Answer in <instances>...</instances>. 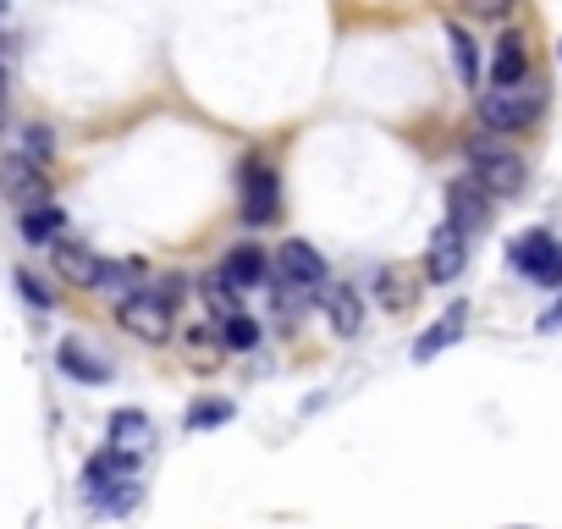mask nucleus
<instances>
[{"mask_svg": "<svg viewBox=\"0 0 562 529\" xmlns=\"http://www.w3.org/2000/svg\"><path fill=\"white\" fill-rule=\"evenodd\" d=\"M557 61H562V45H557Z\"/></svg>", "mask_w": 562, "mask_h": 529, "instance_id": "29", "label": "nucleus"}, {"mask_svg": "<svg viewBox=\"0 0 562 529\" xmlns=\"http://www.w3.org/2000/svg\"><path fill=\"white\" fill-rule=\"evenodd\" d=\"M18 293H23L34 309H50V304H56V299H50V288H45L40 277H29V271H18Z\"/></svg>", "mask_w": 562, "mask_h": 529, "instance_id": "26", "label": "nucleus"}, {"mask_svg": "<svg viewBox=\"0 0 562 529\" xmlns=\"http://www.w3.org/2000/svg\"><path fill=\"white\" fill-rule=\"evenodd\" d=\"M0 94H7V72H0Z\"/></svg>", "mask_w": 562, "mask_h": 529, "instance_id": "28", "label": "nucleus"}, {"mask_svg": "<svg viewBox=\"0 0 562 529\" xmlns=\"http://www.w3.org/2000/svg\"><path fill=\"white\" fill-rule=\"evenodd\" d=\"M276 277L288 282V288H304V293H315V288H326V259H321V248L315 243H304V237H288L276 248Z\"/></svg>", "mask_w": 562, "mask_h": 529, "instance_id": "7", "label": "nucleus"}, {"mask_svg": "<svg viewBox=\"0 0 562 529\" xmlns=\"http://www.w3.org/2000/svg\"><path fill=\"white\" fill-rule=\"evenodd\" d=\"M447 45H452V67H458L463 89H480V45H474L458 23H447Z\"/></svg>", "mask_w": 562, "mask_h": 529, "instance_id": "17", "label": "nucleus"}, {"mask_svg": "<svg viewBox=\"0 0 562 529\" xmlns=\"http://www.w3.org/2000/svg\"><path fill=\"white\" fill-rule=\"evenodd\" d=\"M463 264H469V237H463L452 221H441V226L430 232V243H425V282L447 288V282L463 277Z\"/></svg>", "mask_w": 562, "mask_h": 529, "instance_id": "6", "label": "nucleus"}, {"mask_svg": "<svg viewBox=\"0 0 562 529\" xmlns=\"http://www.w3.org/2000/svg\"><path fill=\"white\" fill-rule=\"evenodd\" d=\"M513 7L518 0H463V12L480 18V23H502V18H513Z\"/></svg>", "mask_w": 562, "mask_h": 529, "instance_id": "25", "label": "nucleus"}, {"mask_svg": "<svg viewBox=\"0 0 562 529\" xmlns=\"http://www.w3.org/2000/svg\"><path fill=\"white\" fill-rule=\"evenodd\" d=\"M375 299H381V309H392V315H403V309H414V299H419V288L397 271H375Z\"/></svg>", "mask_w": 562, "mask_h": 529, "instance_id": "16", "label": "nucleus"}, {"mask_svg": "<svg viewBox=\"0 0 562 529\" xmlns=\"http://www.w3.org/2000/svg\"><path fill=\"white\" fill-rule=\"evenodd\" d=\"M50 259H56L61 282H72V288H100L105 282V259L89 243H78V237H56L50 243Z\"/></svg>", "mask_w": 562, "mask_h": 529, "instance_id": "10", "label": "nucleus"}, {"mask_svg": "<svg viewBox=\"0 0 562 529\" xmlns=\"http://www.w3.org/2000/svg\"><path fill=\"white\" fill-rule=\"evenodd\" d=\"M61 226H67V215H61L56 204H34V210H23V221H18V232H23L29 243H56Z\"/></svg>", "mask_w": 562, "mask_h": 529, "instance_id": "18", "label": "nucleus"}, {"mask_svg": "<svg viewBox=\"0 0 562 529\" xmlns=\"http://www.w3.org/2000/svg\"><path fill=\"white\" fill-rule=\"evenodd\" d=\"M116 326H122L127 337H138V342H171V331H177V304H171L160 288H144V293H133V299L116 304Z\"/></svg>", "mask_w": 562, "mask_h": 529, "instance_id": "3", "label": "nucleus"}, {"mask_svg": "<svg viewBox=\"0 0 562 529\" xmlns=\"http://www.w3.org/2000/svg\"><path fill=\"white\" fill-rule=\"evenodd\" d=\"M18 155H23V160H34V166H45V160L56 155L50 127H40V122H34V127H23V133H18Z\"/></svg>", "mask_w": 562, "mask_h": 529, "instance_id": "22", "label": "nucleus"}, {"mask_svg": "<svg viewBox=\"0 0 562 529\" xmlns=\"http://www.w3.org/2000/svg\"><path fill=\"white\" fill-rule=\"evenodd\" d=\"M463 160H469V177H474L491 199H513V193H524V182H529L524 155L502 149L496 138H469V144H463Z\"/></svg>", "mask_w": 562, "mask_h": 529, "instance_id": "1", "label": "nucleus"}, {"mask_svg": "<svg viewBox=\"0 0 562 529\" xmlns=\"http://www.w3.org/2000/svg\"><path fill=\"white\" fill-rule=\"evenodd\" d=\"M221 342H226L232 353H243V348L259 342V326H254L248 315H232V320H221Z\"/></svg>", "mask_w": 562, "mask_h": 529, "instance_id": "24", "label": "nucleus"}, {"mask_svg": "<svg viewBox=\"0 0 562 529\" xmlns=\"http://www.w3.org/2000/svg\"><path fill=\"white\" fill-rule=\"evenodd\" d=\"M138 282H144V259H105V282H100V288L116 293V304L133 299V293H144Z\"/></svg>", "mask_w": 562, "mask_h": 529, "instance_id": "19", "label": "nucleus"}, {"mask_svg": "<svg viewBox=\"0 0 562 529\" xmlns=\"http://www.w3.org/2000/svg\"><path fill=\"white\" fill-rule=\"evenodd\" d=\"M56 364H61V375H72V381H83V386H105L116 370L89 348V342H78V337H67L61 348H56Z\"/></svg>", "mask_w": 562, "mask_h": 529, "instance_id": "12", "label": "nucleus"}, {"mask_svg": "<svg viewBox=\"0 0 562 529\" xmlns=\"http://www.w3.org/2000/svg\"><path fill=\"white\" fill-rule=\"evenodd\" d=\"M557 326H562V299H557V304L540 315V331H557Z\"/></svg>", "mask_w": 562, "mask_h": 529, "instance_id": "27", "label": "nucleus"}, {"mask_svg": "<svg viewBox=\"0 0 562 529\" xmlns=\"http://www.w3.org/2000/svg\"><path fill=\"white\" fill-rule=\"evenodd\" d=\"M359 326H364L359 293H353V288H331V331H337V337H359Z\"/></svg>", "mask_w": 562, "mask_h": 529, "instance_id": "21", "label": "nucleus"}, {"mask_svg": "<svg viewBox=\"0 0 562 529\" xmlns=\"http://www.w3.org/2000/svg\"><path fill=\"white\" fill-rule=\"evenodd\" d=\"M546 111V89L540 83H513V89H485L480 94V122L496 133H518Z\"/></svg>", "mask_w": 562, "mask_h": 529, "instance_id": "4", "label": "nucleus"}, {"mask_svg": "<svg viewBox=\"0 0 562 529\" xmlns=\"http://www.w3.org/2000/svg\"><path fill=\"white\" fill-rule=\"evenodd\" d=\"M199 293H204V309H210V320H232V315H243V309H237V288H232L221 271H210V277L199 282Z\"/></svg>", "mask_w": 562, "mask_h": 529, "instance_id": "20", "label": "nucleus"}, {"mask_svg": "<svg viewBox=\"0 0 562 529\" xmlns=\"http://www.w3.org/2000/svg\"><path fill=\"white\" fill-rule=\"evenodd\" d=\"M513 83H529L524 34H502V40H496V56H491V89H513Z\"/></svg>", "mask_w": 562, "mask_h": 529, "instance_id": "13", "label": "nucleus"}, {"mask_svg": "<svg viewBox=\"0 0 562 529\" xmlns=\"http://www.w3.org/2000/svg\"><path fill=\"white\" fill-rule=\"evenodd\" d=\"M237 221L254 232L281 221V182L265 160H243V171H237Z\"/></svg>", "mask_w": 562, "mask_h": 529, "instance_id": "2", "label": "nucleus"}, {"mask_svg": "<svg viewBox=\"0 0 562 529\" xmlns=\"http://www.w3.org/2000/svg\"><path fill=\"white\" fill-rule=\"evenodd\" d=\"M507 259H513V271L540 282V288H562V243L551 232H524L507 243Z\"/></svg>", "mask_w": 562, "mask_h": 529, "instance_id": "5", "label": "nucleus"}, {"mask_svg": "<svg viewBox=\"0 0 562 529\" xmlns=\"http://www.w3.org/2000/svg\"><path fill=\"white\" fill-rule=\"evenodd\" d=\"M447 221H452L463 237L485 232V226H491V193H485L474 177H458V182H447Z\"/></svg>", "mask_w": 562, "mask_h": 529, "instance_id": "8", "label": "nucleus"}, {"mask_svg": "<svg viewBox=\"0 0 562 529\" xmlns=\"http://www.w3.org/2000/svg\"><path fill=\"white\" fill-rule=\"evenodd\" d=\"M232 414H237V408H232L226 397H221V403H215V397H204V403H193V408H188V430H210V425H226Z\"/></svg>", "mask_w": 562, "mask_h": 529, "instance_id": "23", "label": "nucleus"}, {"mask_svg": "<svg viewBox=\"0 0 562 529\" xmlns=\"http://www.w3.org/2000/svg\"><path fill=\"white\" fill-rule=\"evenodd\" d=\"M215 271H221L237 293H243V288H265V282L276 277V254H265L259 243H237V248H226V254H221Z\"/></svg>", "mask_w": 562, "mask_h": 529, "instance_id": "9", "label": "nucleus"}, {"mask_svg": "<svg viewBox=\"0 0 562 529\" xmlns=\"http://www.w3.org/2000/svg\"><path fill=\"white\" fill-rule=\"evenodd\" d=\"M463 326H469V304H452V309H447V315H441L419 342H414V359H419V364H430L436 353H447V348L463 337Z\"/></svg>", "mask_w": 562, "mask_h": 529, "instance_id": "14", "label": "nucleus"}, {"mask_svg": "<svg viewBox=\"0 0 562 529\" xmlns=\"http://www.w3.org/2000/svg\"><path fill=\"white\" fill-rule=\"evenodd\" d=\"M149 441H155L149 414H138V408H116V414H111V447H122V452H144Z\"/></svg>", "mask_w": 562, "mask_h": 529, "instance_id": "15", "label": "nucleus"}, {"mask_svg": "<svg viewBox=\"0 0 562 529\" xmlns=\"http://www.w3.org/2000/svg\"><path fill=\"white\" fill-rule=\"evenodd\" d=\"M0 193L18 199L23 210H34V204H45V171L34 160H23V155H7L0 160Z\"/></svg>", "mask_w": 562, "mask_h": 529, "instance_id": "11", "label": "nucleus"}]
</instances>
